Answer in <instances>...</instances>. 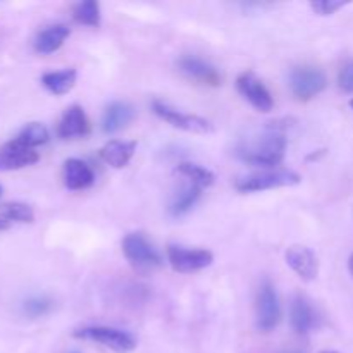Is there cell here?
<instances>
[{"label": "cell", "instance_id": "obj_15", "mask_svg": "<svg viewBox=\"0 0 353 353\" xmlns=\"http://www.w3.org/2000/svg\"><path fill=\"white\" fill-rule=\"evenodd\" d=\"M290 324L296 334H307L317 326V316L309 300L302 295H295L290 305Z\"/></svg>", "mask_w": 353, "mask_h": 353}, {"label": "cell", "instance_id": "obj_24", "mask_svg": "<svg viewBox=\"0 0 353 353\" xmlns=\"http://www.w3.org/2000/svg\"><path fill=\"white\" fill-rule=\"evenodd\" d=\"M0 219L7 223H33L34 212L28 203L7 202L0 205Z\"/></svg>", "mask_w": 353, "mask_h": 353}, {"label": "cell", "instance_id": "obj_7", "mask_svg": "<svg viewBox=\"0 0 353 353\" xmlns=\"http://www.w3.org/2000/svg\"><path fill=\"white\" fill-rule=\"evenodd\" d=\"M152 110H154L155 116H159L162 121L169 123L171 126L178 128V130L190 131V133H200V134H207L214 131L212 123H210L209 119L195 116V114L181 112V110L174 109V107L162 102V100H157V99L152 100Z\"/></svg>", "mask_w": 353, "mask_h": 353}, {"label": "cell", "instance_id": "obj_33", "mask_svg": "<svg viewBox=\"0 0 353 353\" xmlns=\"http://www.w3.org/2000/svg\"><path fill=\"white\" fill-rule=\"evenodd\" d=\"M0 196H2V186H0Z\"/></svg>", "mask_w": 353, "mask_h": 353}, {"label": "cell", "instance_id": "obj_23", "mask_svg": "<svg viewBox=\"0 0 353 353\" xmlns=\"http://www.w3.org/2000/svg\"><path fill=\"white\" fill-rule=\"evenodd\" d=\"M72 17L76 23L85 24L90 28H99L100 21H102V14H100V3L97 0H83V2L76 3L72 9Z\"/></svg>", "mask_w": 353, "mask_h": 353}, {"label": "cell", "instance_id": "obj_6", "mask_svg": "<svg viewBox=\"0 0 353 353\" xmlns=\"http://www.w3.org/2000/svg\"><path fill=\"white\" fill-rule=\"evenodd\" d=\"M257 330L262 333H271L281 321V303L278 292L269 279H264L257 292Z\"/></svg>", "mask_w": 353, "mask_h": 353}, {"label": "cell", "instance_id": "obj_1", "mask_svg": "<svg viewBox=\"0 0 353 353\" xmlns=\"http://www.w3.org/2000/svg\"><path fill=\"white\" fill-rule=\"evenodd\" d=\"M288 140L278 126L271 124L265 133L255 137L254 140L241 141L234 150L240 161L257 168H276L285 161Z\"/></svg>", "mask_w": 353, "mask_h": 353}, {"label": "cell", "instance_id": "obj_17", "mask_svg": "<svg viewBox=\"0 0 353 353\" xmlns=\"http://www.w3.org/2000/svg\"><path fill=\"white\" fill-rule=\"evenodd\" d=\"M137 152V141H121L110 140L100 148V157L105 164L114 169H123L130 164Z\"/></svg>", "mask_w": 353, "mask_h": 353}, {"label": "cell", "instance_id": "obj_4", "mask_svg": "<svg viewBox=\"0 0 353 353\" xmlns=\"http://www.w3.org/2000/svg\"><path fill=\"white\" fill-rule=\"evenodd\" d=\"M74 338L95 341L116 353H130L137 348V338L124 330L109 326H88L74 331Z\"/></svg>", "mask_w": 353, "mask_h": 353}, {"label": "cell", "instance_id": "obj_19", "mask_svg": "<svg viewBox=\"0 0 353 353\" xmlns=\"http://www.w3.org/2000/svg\"><path fill=\"white\" fill-rule=\"evenodd\" d=\"M200 195H202V188L200 186L193 185V183L183 185L174 193L171 203H169V214L172 217L185 216V214H188L196 205V202L200 200Z\"/></svg>", "mask_w": 353, "mask_h": 353}, {"label": "cell", "instance_id": "obj_32", "mask_svg": "<svg viewBox=\"0 0 353 353\" xmlns=\"http://www.w3.org/2000/svg\"><path fill=\"white\" fill-rule=\"evenodd\" d=\"M350 107H352V109H353V99L350 100Z\"/></svg>", "mask_w": 353, "mask_h": 353}, {"label": "cell", "instance_id": "obj_20", "mask_svg": "<svg viewBox=\"0 0 353 353\" xmlns=\"http://www.w3.org/2000/svg\"><path fill=\"white\" fill-rule=\"evenodd\" d=\"M78 79V71L74 68L61 69V71H48L41 76V85L54 95H65L72 90Z\"/></svg>", "mask_w": 353, "mask_h": 353}, {"label": "cell", "instance_id": "obj_21", "mask_svg": "<svg viewBox=\"0 0 353 353\" xmlns=\"http://www.w3.org/2000/svg\"><path fill=\"white\" fill-rule=\"evenodd\" d=\"M48 140H50V133H48L47 126L41 123L26 124V126L19 131V134L14 138V141H17V143L23 145V147L31 148V150H34L37 147H41V145L47 143Z\"/></svg>", "mask_w": 353, "mask_h": 353}, {"label": "cell", "instance_id": "obj_18", "mask_svg": "<svg viewBox=\"0 0 353 353\" xmlns=\"http://www.w3.org/2000/svg\"><path fill=\"white\" fill-rule=\"evenodd\" d=\"M69 34H71V30H69L65 24H52V26H47L45 30H41L40 33L34 38V50L38 54H54L59 48L64 45V41L68 40Z\"/></svg>", "mask_w": 353, "mask_h": 353}, {"label": "cell", "instance_id": "obj_31", "mask_svg": "<svg viewBox=\"0 0 353 353\" xmlns=\"http://www.w3.org/2000/svg\"><path fill=\"white\" fill-rule=\"evenodd\" d=\"M319 353H338V352H333V350H323V352H319Z\"/></svg>", "mask_w": 353, "mask_h": 353}, {"label": "cell", "instance_id": "obj_30", "mask_svg": "<svg viewBox=\"0 0 353 353\" xmlns=\"http://www.w3.org/2000/svg\"><path fill=\"white\" fill-rule=\"evenodd\" d=\"M281 353H303V352H300V350H285V352H281Z\"/></svg>", "mask_w": 353, "mask_h": 353}, {"label": "cell", "instance_id": "obj_11", "mask_svg": "<svg viewBox=\"0 0 353 353\" xmlns=\"http://www.w3.org/2000/svg\"><path fill=\"white\" fill-rule=\"evenodd\" d=\"M286 264L292 268V271L303 281H314L319 274V262L316 254L309 247L303 245H293L286 250Z\"/></svg>", "mask_w": 353, "mask_h": 353}, {"label": "cell", "instance_id": "obj_9", "mask_svg": "<svg viewBox=\"0 0 353 353\" xmlns=\"http://www.w3.org/2000/svg\"><path fill=\"white\" fill-rule=\"evenodd\" d=\"M236 88L240 95L259 112H271L274 109V99L271 92L262 83V79L257 78L252 71H245L238 76Z\"/></svg>", "mask_w": 353, "mask_h": 353}, {"label": "cell", "instance_id": "obj_28", "mask_svg": "<svg viewBox=\"0 0 353 353\" xmlns=\"http://www.w3.org/2000/svg\"><path fill=\"white\" fill-rule=\"evenodd\" d=\"M348 271H350V274L353 276V254L350 255V259H348Z\"/></svg>", "mask_w": 353, "mask_h": 353}, {"label": "cell", "instance_id": "obj_12", "mask_svg": "<svg viewBox=\"0 0 353 353\" xmlns=\"http://www.w3.org/2000/svg\"><path fill=\"white\" fill-rule=\"evenodd\" d=\"M90 133V123L81 105L68 107L62 114L61 123L57 126V134L62 140H72V138H83Z\"/></svg>", "mask_w": 353, "mask_h": 353}, {"label": "cell", "instance_id": "obj_26", "mask_svg": "<svg viewBox=\"0 0 353 353\" xmlns=\"http://www.w3.org/2000/svg\"><path fill=\"white\" fill-rule=\"evenodd\" d=\"M348 0H314L310 3L312 10L319 16H333L338 10L343 9L345 6H348Z\"/></svg>", "mask_w": 353, "mask_h": 353}, {"label": "cell", "instance_id": "obj_8", "mask_svg": "<svg viewBox=\"0 0 353 353\" xmlns=\"http://www.w3.org/2000/svg\"><path fill=\"white\" fill-rule=\"evenodd\" d=\"M168 261L176 272L190 274V272L209 268L214 262V255L205 248H186L181 245H169Z\"/></svg>", "mask_w": 353, "mask_h": 353}, {"label": "cell", "instance_id": "obj_13", "mask_svg": "<svg viewBox=\"0 0 353 353\" xmlns=\"http://www.w3.org/2000/svg\"><path fill=\"white\" fill-rule=\"evenodd\" d=\"M38 154L31 148L23 147L17 141H9L0 148V171H16L38 162Z\"/></svg>", "mask_w": 353, "mask_h": 353}, {"label": "cell", "instance_id": "obj_22", "mask_svg": "<svg viewBox=\"0 0 353 353\" xmlns=\"http://www.w3.org/2000/svg\"><path fill=\"white\" fill-rule=\"evenodd\" d=\"M176 172L185 176L190 183L200 186V188H207V186L214 185V179H216L212 171H209V169L203 168V165L193 164V162H181V164H178V168H176Z\"/></svg>", "mask_w": 353, "mask_h": 353}, {"label": "cell", "instance_id": "obj_3", "mask_svg": "<svg viewBox=\"0 0 353 353\" xmlns=\"http://www.w3.org/2000/svg\"><path fill=\"white\" fill-rule=\"evenodd\" d=\"M123 254L138 271H152L164 264L157 248L141 233H128L123 240Z\"/></svg>", "mask_w": 353, "mask_h": 353}, {"label": "cell", "instance_id": "obj_16", "mask_svg": "<svg viewBox=\"0 0 353 353\" xmlns=\"http://www.w3.org/2000/svg\"><path fill=\"white\" fill-rule=\"evenodd\" d=\"M95 183L92 168L81 159H68L64 162V185L71 192L90 188Z\"/></svg>", "mask_w": 353, "mask_h": 353}, {"label": "cell", "instance_id": "obj_10", "mask_svg": "<svg viewBox=\"0 0 353 353\" xmlns=\"http://www.w3.org/2000/svg\"><path fill=\"white\" fill-rule=\"evenodd\" d=\"M178 68L183 74L202 83V85L219 86L223 83V74L219 72V69L196 55H183L178 61Z\"/></svg>", "mask_w": 353, "mask_h": 353}, {"label": "cell", "instance_id": "obj_5", "mask_svg": "<svg viewBox=\"0 0 353 353\" xmlns=\"http://www.w3.org/2000/svg\"><path fill=\"white\" fill-rule=\"evenodd\" d=\"M290 90L293 97L300 102H307L323 93L327 86V78L324 71L314 65H299L293 68L288 78Z\"/></svg>", "mask_w": 353, "mask_h": 353}, {"label": "cell", "instance_id": "obj_34", "mask_svg": "<svg viewBox=\"0 0 353 353\" xmlns=\"http://www.w3.org/2000/svg\"><path fill=\"white\" fill-rule=\"evenodd\" d=\"M72 353H78V352H72Z\"/></svg>", "mask_w": 353, "mask_h": 353}, {"label": "cell", "instance_id": "obj_27", "mask_svg": "<svg viewBox=\"0 0 353 353\" xmlns=\"http://www.w3.org/2000/svg\"><path fill=\"white\" fill-rule=\"evenodd\" d=\"M338 85L345 93H353V62L341 69L338 76Z\"/></svg>", "mask_w": 353, "mask_h": 353}, {"label": "cell", "instance_id": "obj_14", "mask_svg": "<svg viewBox=\"0 0 353 353\" xmlns=\"http://www.w3.org/2000/svg\"><path fill=\"white\" fill-rule=\"evenodd\" d=\"M134 114L137 110L131 103L121 100L110 102L102 114V131L107 134L117 133L134 119Z\"/></svg>", "mask_w": 353, "mask_h": 353}, {"label": "cell", "instance_id": "obj_29", "mask_svg": "<svg viewBox=\"0 0 353 353\" xmlns=\"http://www.w3.org/2000/svg\"><path fill=\"white\" fill-rule=\"evenodd\" d=\"M7 228H9V223H7V221H3V219H0V231L7 230Z\"/></svg>", "mask_w": 353, "mask_h": 353}, {"label": "cell", "instance_id": "obj_2", "mask_svg": "<svg viewBox=\"0 0 353 353\" xmlns=\"http://www.w3.org/2000/svg\"><path fill=\"white\" fill-rule=\"evenodd\" d=\"M302 181L300 174L288 169H265V171L252 172L240 176L234 181V188L240 193H257L265 190L283 188V186H295Z\"/></svg>", "mask_w": 353, "mask_h": 353}, {"label": "cell", "instance_id": "obj_25", "mask_svg": "<svg viewBox=\"0 0 353 353\" xmlns=\"http://www.w3.org/2000/svg\"><path fill=\"white\" fill-rule=\"evenodd\" d=\"M23 310L30 317L47 316L52 310V300L47 299V296H33V299H28L23 303Z\"/></svg>", "mask_w": 353, "mask_h": 353}]
</instances>
